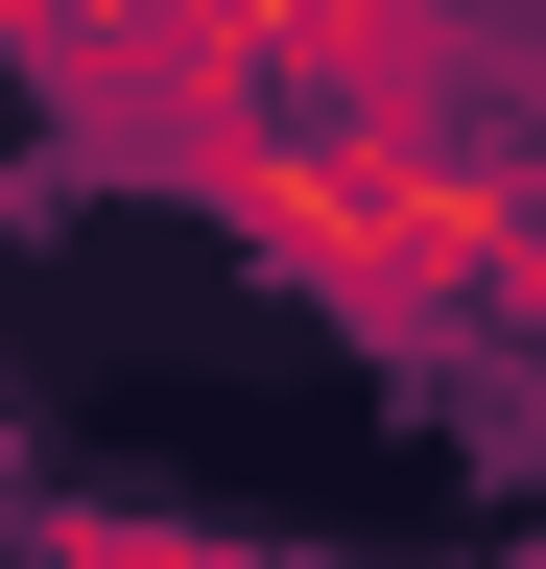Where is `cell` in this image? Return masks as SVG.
<instances>
[{
  "mask_svg": "<svg viewBox=\"0 0 546 569\" xmlns=\"http://www.w3.org/2000/svg\"><path fill=\"white\" fill-rule=\"evenodd\" d=\"M0 569H261V546H215V522H167V498H48Z\"/></svg>",
  "mask_w": 546,
  "mask_h": 569,
  "instance_id": "277c9868",
  "label": "cell"
},
{
  "mask_svg": "<svg viewBox=\"0 0 546 569\" xmlns=\"http://www.w3.org/2000/svg\"><path fill=\"white\" fill-rule=\"evenodd\" d=\"M523 167H451V142H357V119H286L261 142V190L215 213V238L261 284H309L357 356H475V213H499Z\"/></svg>",
  "mask_w": 546,
  "mask_h": 569,
  "instance_id": "6da1fadb",
  "label": "cell"
},
{
  "mask_svg": "<svg viewBox=\"0 0 546 569\" xmlns=\"http://www.w3.org/2000/svg\"><path fill=\"white\" fill-rule=\"evenodd\" d=\"M523 475H546V403H523Z\"/></svg>",
  "mask_w": 546,
  "mask_h": 569,
  "instance_id": "8992f818",
  "label": "cell"
},
{
  "mask_svg": "<svg viewBox=\"0 0 546 569\" xmlns=\"http://www.w3.org/2000/svg\"><path fill=\"white\" fill-rule=\"evenodd\" d=\"M261 96L357 119V142H451V167H546V48L523 0H238Z\"/></svg>",
  "mask_w": 546,
  "mask_h": 569,
  "instance_id": "3957f363",
  "label": "cell"
},
{
  "mask_svg": "<svg viewBox=\"0 0 546 569\" xmlns=\"http://www.w3.org/2000/svg\"><path fill=\"white\" fill-rule=\"evenodd\" d=\"M24 96H48V190H143V213H238L286 142L238 0H72L24 48Z\"/></svg>",
  "mask_w": 546,
  "mask_h": 569,
  "instance_id": "7a4b0ae2",
  "label": "cell"
},
{
  "mask_svg": "<svg viewBox=\"0 0 546 569\" xmlns=\"http://www.w3.org/2000/svg\"><path fill=\"white\" fill-rule=\"evenodd\" d=\"M261 569H332V546H261ZM499 569H546V546H499Z\"/></svg>",
  "mask_w": 546,
  "mask_h": 569,
  "instance_id": "5b68a950",
  "label": "cell"
}]
</instances>
